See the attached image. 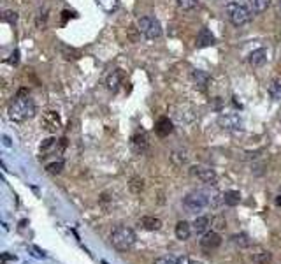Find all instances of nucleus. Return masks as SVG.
Returning <instances> with one entry per match:
<instances>
[{
  "instance_id": "28",
  "label": "nucleus",
  "mask_w": 281,
  "mask_h": 264,
  "mask_svg": "<svg viewBox=\"0 0 281 264\" xmlns=\"http://www.w3.org/2000/svg\"><path fill=\"white\" fill-rule=\"evenodd\" d=\"M155 264H177V257H174V255H163V257L155 259Z\"/></svg>"
},
{
  "instance_id": "30",
  "label": "nucleus",
  "mask_w": 281,
  "mask_h": 264,
  "mask_svg": "<svg viewBox=\"0 0 281 264\" xmlns=\"http://www.w3.org/2000/svg\"><path fill=\"white\" fill-rule=\"evenodd\" d=\"M18 62H20V51H18V49H14V51L11 53L9 63H11V65H18Z\"/></svg>"
},
{
  "instance_id": "23",
  "label": "nucleus",
  "mask_w": 281,
  "mask_h": 264,
  "mask_svg": "<svg viewBox=\"0 0 281 264\" xmlns=\"http://www.w3.org/2000/svg\"><path fill=\"white\" fill-rule=\"evenodd\" d=\"M170 159H172V162L177 164V166H183V164L188 162V152L186 150H176V152L170 155Z\"/></svg>"
},
{
  "instance_id": "8",
  "label": "nucleus",
  "mask_w": 281,
  "mask_h": 264,
  "mask_svg": "<svg viewBox=\"0 0 281 264\" xmlns=\"http://www.w3.org/2000/svg\"><path fill=\"white\" fill-rule=\"evenodd\" d=\"M65 148V139H56V138H48L41 143V155L48 157L53 153H60Z\"/></svg>"
},
{
  "instance_id": "31",
  "label": "nucleus",
  "mask_w": 281,
  "mask_h": 264,
  "mask_svg": "<svg viewBox=\"0 0 281 264\" xmlns=\"http://www.w3.org/2000/svg\"><path fill=\"white\" fill-rule=\"evenodd\" d=\"M177 264H197V261H194V259L188 257V255H179V257H177Z\"/></svg>"
},
{
  "instance_id": "5",
  "label": "nucleus",
  "mask_w": 281,
  "mask_h": 264,
  "mask_svg": "<svg viewBox=\"0 0 281 264\" xmlns=\"http://www.w3.org/2000/svg\"><path fill=\"white\" fill-rule=\"evenodd\" d=\"M183 206L188 212H201L209 206V195L204 190H194L184 195Z\"/></svg>"
},
{
  "instance_id": "15",
  "label": "nucleus",
  "mask_w": 281,
  "mask_h": 264,
  "mask_svg": "<svg viewBox=\"0 0 281 264\" xmlns=\"http://www.w3.org/2000/svg\"><path fill=\"white\" fill-rule=\"evenodd\" d=\"M192 231H194V229H192V226L186 222V220H179V222L176 224V229H174V234H176L177 240L184 241V240H188V238L192 236Z\"/></svg>"
},
{
  "instance_id": "3",
  "label": "nucleus",
  "mask_w": 281,
  "mask_h": 264,
  "mask_svg": "<svg viewBox=\"0 0 281 264\" xmlns=\"http://www.w3.org/2000/svg\"><path fill=\"white\" fill-rule=\"evenodd\" d=\"M136 240H137V236H136V233H134V229L125 227V226H118L111 233V245L120 252L130 250V248L136 245Z\"/></svg>"
},
{
  "instance_id": "19",
  "label": "nucleus",
  "mask_w": 281,
  "mask_h": 264,
  "mask_svg": "<svg viewBox=\"0 0 281 264\" xmlns=\"http://www.w3.org/2000/svg\"><path fill=\"white\" fill-rule=\"evenodd\" d=\"M120 83H122V74H120V71H113V73L108 76V80H106V87H108V90H111V92L118 90Z\"/></svg>"
},
{
  "instance_id": "7",
  "label": "nucleus",
  "mask_w": 281,
  "mask_h": 264,
  "mask_svg": "<svg viewBox=\"0 0 281 264\" xmlns=\"http://www.w3.org/2000/svg\"><path fill=\"white\" fill-rule=\"evenodd\" d=\"M190 174L194 178H197L199 181L202 183H208V185H216V171L209 166H202V164H197V166H192L190 167Z\"/></svg>"
},
{
  "instance_id": "4",
  "label": "nucleus",
  "mask_w": 281,
  "mask_h": 264,
  "mask_svg": "<svg viewBox=\"0 0 281 264\" xmlns=\"http://www.w3.org/2000/svg\"><path fill=\"white\" fill-rule=\"evenodd\" d=\"M137 30H139L148 41H155V39L162 37V25H160V21L153 16L139 18V20H137Z\"/></svg>"
},
{
  "instance_id": "32",
  "label": "nucleus",
  "mask_w": 281,
  "mask_h": 264,
  "mask_svg": "<svg viewBox=\"0 0 281 264\" xmlns=\"http://www.w3.org/2000/svg\"><path fill=\"white\" fill-rule=\"evenodd\" d=\"M9 259H16V257H14V255H7V254H4V255H2V262L9 261Z\"/></svg>"
},
{
  "instance_id": "9",
  "label": "nucleus",
  "mask_w": 281,
  "mask_h": 264,
  "mask_svg": "<svg viewBox=\"0 0 281 264\" xmlns=\"http://www.w3.org/2000/svg\"><path fill=\"white\" fill-rule=\"evenodd\" d=\"M199 243H201V248L204 252H213L222 245V236L216 231H208V233H204Z\"/></svg>"
},
{
  "instance_id": "35",
  "label": "nucleus",
  "mask_w": 281,
  "mask_h": 264,
  "mask_svg": "<svg viewBox=\"0 0 281 264\" xmlns=\"http://www.w3.org/2000/svg\"><path fill=\"white\" fill-rule=\"evenodd\" d=\"M276 203H278V205H281V195H279L278 199H276Z\"/></svg>"
},
{
  "instance_id": "6",
  "label": "nucleus",
  "mask_w": 281,
  "mask_h": 264,
  "mask_svg": "<svg viewBox=\"0 0 281 264\" xmlns=\"http://www.w3.org/2000/svg\"><path fill=\"white\" fill-rule=\"evenodd\" d=\"M218 123L222 129H225L229 132H243V118L234 111L222 113V115L218 116Z\"/></svg>"
},
{
  "instance_id": "25",
  "label": "nucleus",
  "mask_w": 281,
  "mask_h": 264,
  "mask_svg": "<svg viewBox=\"0 0 281 264\" xmlns=\"http://www.w3.org/2000/svg\"><path fill=\"white\" fill-rule=\"evenodd\" d=\"M199 4V0H176V6L179 11H192L195 9Z\"/></svg>"
},
{
  "instance_id": "13",
  "label": "nucleus",
  "mask_w": 281,
  "mask_h": 264,
  "mask_svg": "<svg viewBox=\"0 0 281 264\" xmlns=\"http://www.w3.org/2000/svg\"><path fill=\"white\" fill-rule=\"evenodd\" d=\"M172 130H174V125H172V122H170V120L167 118V116H162V118L156 120V123H155V132L160 136V138H165V136H169Z\"/></svg>"
},
{
  "instance_id": "10",
  "label": "nucleus",
  "mask_w": 281,
  "mask_h": 264,
  "mask_svg": "<svg viewBox=\"0 0 281 264\" xmlns=\"http://www.w3.org/2000/svg\"><path fill=\"white\" fill-rule=\"evenodd\" d=\"M190 78H192V81H194L195 87L201 88V90H206V88L209 87V83H211V76H209L206 71H199V69L192 71Z\"/></svg>"
},
{
  "instance_id": "34",
  "label": "nucleus",
  "mask_w": 281,
  "mask_h": 264,
  "mask_svg": "<svg viewBox=\"0 0 281 264\" xmlns=\"http://www.w3.org/2000/svg\"><path fill=\"white\" fill-rule=\"evenodd\" d=\"M276 13H278V16L281 18V0L278 2V7H276Z\"/></svg>"
},
{
  "instance_id": "21",
  "label": "nucleus",
  "mask_w": 281,
  "mask_h": 264,
  "mask_svg": "<svg viewBox=\"0 0 281 264\" xmlns=\"http://www.w3.org/2000/svg\"><path fill=\"white\" fill-rule=\"evenodd\" d=\"M241 201V194L237 190H227L225 194H223V203H225L227 206H236L239 205Z\"/></svg>"
},
{
  "instance_id": "20",
  "label": "nucleus",
  "mask_w": 281,
  "mask_h": 264,
  "mask_svg": "<svg viewBox=\"0 0 281 264\" xmlns=\"http://www.w3.org/2000/svg\"><path fill=\"white\" fill-rule=\"evenodd\" d=\"M272 0H250V7L255 14H262L264 11H267V7L271 6Z\"/></svg>"
},
{
  "instance_id": "11",
  "label": "nucleus",
  "mask_w": 281,
  "mask_h": 264,
  "mask_svg": "<svg viewBox=\"0 0 281 264\" xmlns=\"http://www.w3.org/2000/svg\"><path fill=\"white\" fill-rule=\"evenodd\" d=\"M267 56H269L267 49L258 48V49H255V51L250 53V56H248V62H250V65H253V67H262L265 62H267Z\"/></svg>"
},
{
  "instance_id": "16",
  "label": "nucleus",
  "mask_w": 281,
  "mask_h": 264,
  "mask_svg": "<svg viewBox=\"0 0 281 264\" xmlns=\"http://www.w3.org/2000/svg\"><path fill=\"white\" fill-rule=\"evenodd\" d=\"M215 44V35L211 34L209 28H201V32L197 34V46L199 48H208V46Z\"/></svg>"
},
{
  "instance_id": "1",
  "label": "nucleus",
  "mask_w": 281,
  "mask_h": 264,
  "mask_svg": "<svg viewBox=\"0 0 281 264\" xmlns=\"http://www.w3.org/2000/svg\"><path fill=\"white\" fill-rule=\"evenodd\" d=\"M35 115V104L32 101V97L28 95V90L21 88L16 94V97L13 99V102L9 104V116L13 122H27V120L34 118Z\"/></svg>"
},
{
  "instance_id": "17",
  "label": "nucleus",
  "mask_w": 281,
  "mask_h": 264,
  "mask_svg": "<svg viewBox=\"0 0 281 264\" xmlns=\"http://www.w3.org/2000/svg\"><path fill=\"white\" fill-rule=\"evenodd\" d=\"M211 226V219L209 217H197L192 224V229H194L195 234H204L208 233V227Z\"/></svg>"
},
{
  "instance_id": "14",
  "label": "nucleus",
  "mask_w": 281,
  "mask_h": 264,
  "mask_svg": "<svg viewBox=\"0 0 281 264\" xmlns=\"http://www.w3.org/2000/svg\"><path fill=\"white\" fill-rule=\"evenodd\" d=\"M44 127L48 129L49 132H56L62 127V120H60L58 113L55 111H48L44 115Z\"/></svg>"
},
{
  "instance_id": "26",
  "label": "nucleus",
  "mask_w": 281,
  "mask_h": 264,
  "mask_svg": "<svg viewBox=\"0 0 281 264\" xmlns=\"http://www.w3.org/2000/svg\"><path fill=\"white\" fill-rule=\"evenodd\" d=\"M63 166H65V164H63V160H55V162H51V164H48V166H46V171H48V173H51V174H60V173H62V169H63Z\"/></svg>"
},
{
  "instance_id": "29",
  "label": "nucleus",
  "mask_w": 281,
  "mask_h": 264,
  "mask_svg": "<svg viewBox=\"0 0 281 264\" xmlns=\"http://www.w3.org/2000/svg\"><path fill=\"white\" fill-rule=\"evenodd\" d=\"M142 187H144V181H142V180H137V178H134L132 183H130V188H132L134 192H141Z\"/></svg>"
},
{
  "instance_id": "33",
  "label": "nucleus",
  "mask_w": 281,
  "mask_h": 264,
  "mask_svg": "<svg viewBox=\"0 0 281 264\" xmlns=\"http://www.w3.org/2000/svg\"><path fill=\"white\" fill-rule=\"evenodd\" d=\"M4 145H6V146H11V145H13V143H11V139L9 138H7V136H4Z\"/></svg>"
},
{
  "instance_id": "24",
  "label": "nucleus",
  "mask_w": 281,
  "mask_h": 264,
  "mask_svg": "<svg viewBox=\"0 0 281 264\" xmlns=\"http://www.w3.org/2000/svg\"><path fill=\"white\" fill-rule=\"evenodd\" d=\"M97 4L106 11V13H115L120 6V0H97Z\"/></svg>"
},
{
  "instance_id": "2",
  "label": "nucleus",
  "mask_w": 281,
  "mask_h": 264,
  "mask_svg": "<svg viewBox=\"0 0 281 264\" xmlns=\"http://www.w3.org/2000/svg\"><path fill=\"white\" fill-rule=\"evenodd\" d=\"M225 13L234 27H244V25H248L255 14L251 11V7H248L243 2H229L225 6Z\"/></svg>"
},
{
  "instance_id": "12",
  "label": "nucleus",
  "mask_w": 281,
  "mask_h": 264,
  "mask_svg": "<svg viewBox=\"0 0 281 264\" xmlns=\"http://www.w3.org/2000/svg\"><path fill=\"white\" fill-rule=\"evenodd\" d=\"M130 146H132V150L137 153V155H142V153L148 152V138H146V134H136L132 138V141H130Z\"/></svg>"
},
{
  "instance_id": "22",
  "label": "nucleus",
  "mask_w": 281,
  "mask_h": 264,
  "mask_svg": "<svg viewBox=\"0 0 281 264\" xmlns=\"http://www.w3.org/2000/svg\"><path fill=\"white\" fill-rule=\"evenodd\" d=\"M267 92H269V97H271L272 101H281V83L279 81H276V80L271 81Z\"/></svg>"
},
{
  "instance_id": "18",
  "label": "nucleus",
  "mask_w": 281,
  "mask_h": 264,
  "mask_svg": "<svg viewBox=\"0 0 281 264\" xmlns=\"http://www.w3.org/2000/svg\"><path fill=\"white\" fill-rule=\"evenodd\" d=\"M139 224L146 231H158L162 227V220L156 219V217H142Z\"/></svg>"
},
{
  "instance_id": "27",
  "label": "nucleus",
  "mask_w": 281,
  "mask_h": 264,
  "mask_svg": "<svg viewBox=\"0 0 281 264\" xmlns=\"http://www.w3.org/2000/svg\"><path fill=\"white\" fill-rule=\"evenodd\" d=\"M4 21L14 25L18 21V13L16 11H6V13H4Z\"/></svg>"
}]
</instances>
